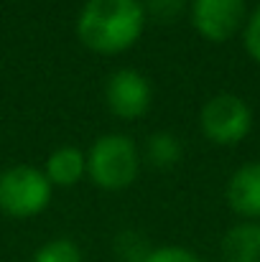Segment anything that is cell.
<instances>
[{
	"label": "cell",
	"mask_w": 260,
	"mask_h": 262,
	"mask_svg": "<svg viewBox=\"0 0 260 262\" xmlns=\"http://www.w3.org/2000/svg\"><path fill=\"white\" fill-rule=\"evenodd\" d=\"M225 262H260V222H240L222 237Z\"/></svg>",
	"instance_id": "cell-9"
},
{
	"label": "cell",
	"mask_w": 260,
	"mask_h": 262,
	"mask_svg": "<svg viewBox=\"0 0 260 262\" xmlns=\"http://www.w3.org/2000/svg\"><path fill=\"white\" fill-rule=\"evenodd\" d=\"M181 143H178V138L171 135V133H153L151 138H148V143H146V158H148V163L153 166V168H161V171H166V168H173L178 161H181Z\"/></svg>",
	"instance_id": "cell-10"
},
{
	"label": "cell",
	"mask_w": 260,
	"mask_h": 262,
	"mask_svg": "<svg viewBox=\"0 0 260 262\" xmlns=\"http://www.w3.org/2000/svg\"><path fill=\"white\" fill-rule=\"evenodd\" d=\"M189 10L196 33L212 43L230 41L248 20L245 0H191Z\"/></svg>",
	"instance_id": "cell-5"
},
{
	"label": "cell",
	"mask_w": 260,
	"mask_h": 262,
	"mask_svg": "<svg viewBox=\"0 0 260 262\" xmlns=\"http://www.w3.org/2000/svg\"><path fill=\"white\" fill-rule=\"evenodd\" d=\"M230 209L248 219L258 222L260 219V161L243 163L235 173L230 176L227 188H225Z\"/></svg>",
	"instance_id": "cell-7"
},
{
	"label": "cell",
	"mask_w": 260,
	"mask_h": 262,
	"mask_svg": "<svg viewBox=\"0 0 260 262\" xmlns=\"http://www.w3.org/2000/svg\"><path fill=\"white\" fill-rule=\"evenodd\" d=\"M117 257L125 262H141L151 250L146 247V239L141 237V234H135V232H123L120 237H117Z\"/></svg>",
	"instance_id": "cell-13"
},
{
	"label": "cell",
	"mask_w": 260,
	"mask_h": 262,
	"mask_svg": "<svg viewBox=\"0 0 260 262\" xmlns=\"http://www.w3.org/2000/svg\"><path fill=\"white\" fill-rule=\"evenodd\" d=\"M54 186L46 173L31 163L10 166L0 173V211L13 219H31L46 211Z\"/></svg>",
	"instance_id": "cell-3"
},
{
	"label": "cell",
	"mask_w": 260,
	"mask_h": 262,
	"mask_svg": "<svg viewBox=\"0 0 260 262\" xmlns=\"http://www.w3.org/2000/svg\"><path fill=\"white\" fill-rule=\"evenodd\" d=\"M141 173V150L123 133L102 135L87 153V176L102 191H123Z\"/></svg>",
	"instance_id": "cell-2"
},
{
	"label": "cell",
	"mask_w": 260,
	"mask_h": 262,
	"mask_svg": "<svg viewBox=\"0 0 260 262\" xmlns=\"http://www.w3.org/2000/svg\"><path fill=\"white\" fill-rule=\"evenodd\" d=\"M199 127L204 138L214 145H235L245 140L253 130L250 104L230 92L209 97L199 110Z\"/></svg>",
	"instance_id": "cell-4"
},
{
	"label": "cell",
	"mask_w": 260,
	"mask_h": 262,
	"mask_svg": "<svg viewBox=\"0 0 260 262\" xmlns=\"http://www.w3.org/2000/svg\"><path fill=\"white\" fill-rule=\"evenodd\" d=\"M141 262H204L196 252L178 247V245H169V247H156L151 250Z\"/></svg>",
	"instance_id": "cell-14"
},
{
	"label": "cell",
	"mask_w": 260,
	"mask_h": 262,
	"mask_svg": "<svg viewBox=\"0 0 260 262\" xmlns=\"http://www.w3.org/2000/svg\"><path fill=\"white\" fill-rule=\"evenodd\" d=\"M44 173L51 181V186L72 188L87 176V156L74 145H62L46 158Z\"/></svg>",
	"instance_id": "cell-8"
},
{
	"label": "cell",
	"mask_w": 260,
	"mask_h": 262,
	"mask_svg": "<svg viewBox=\"0 0 260 262\" xmlns=\"http://www.w3.org/2000/svg\"><path fill=\"white\" fill-rule=\"evenodd\" d=\"M31 262H85V255L74 239L56 237V239H49L46 245H41L33 252Z\"/></svg>",
	"instance_id": "cell-11"
},
{
	"label": "cell",
	"mask_w": 260,
	"mask_h": 262,
	"mask_svg": "<svg viewBox=\"0 0 260 262\" xmlns=\"http://www.w3.org/2000/svg\"><path fill=\"white\" fill-rule=\"evenodd\" d=\"M243 43H245L248 56L260 64V5L248 15V20H245V28H243Z\"/></svg>",
	"instance_id": "cell-15"
},
{
	"label": "cell",
	"mask_w": 260,
	"mask_h": 262,
	"mask_svg": "<svg viewBox=\"0 0 260 262\" xmlns=\"http://www.w3.org/2000/svg\"><path fill=\"white\" fill-rule=\"evenodd\" d=\"M107 110L120 120H138L151 110L153 89L151 82L135 69H117L105 82Z\"/></svg>",
	"instance_id": "cell-6"
},
{
	"label": "cell",
	"mask_w": 260,
	"mask_h": 262,
	"mask_svg": "<svg viewBox=\"0 0 260 262\" xmlns=\"http://www.w3.org/2000/svg\"><path fill=\"white\" fill-rule=\"evenodd\" d=\"M146 18H153L158 23H173L184 15L186 3L184 0H146Z\"/></svg>",
	"instance_id": "cell-12"
},
{
	"label": "cell",
	"mask_w": 260,
	"mask_h": 262,
	"mask_svg": "<svg viewBox=\"0 0 260 262\" xmlns=\"http://www.w3.org/2000/svg\"><path fill=\"white\" fill-rule=\"evenodd\" d=\"M146 20L143 0H87L77 15V38L94 54L115 56L138 43Z\"/></svg>",
	"instance_id": "cell-1"
}]
</instances>
